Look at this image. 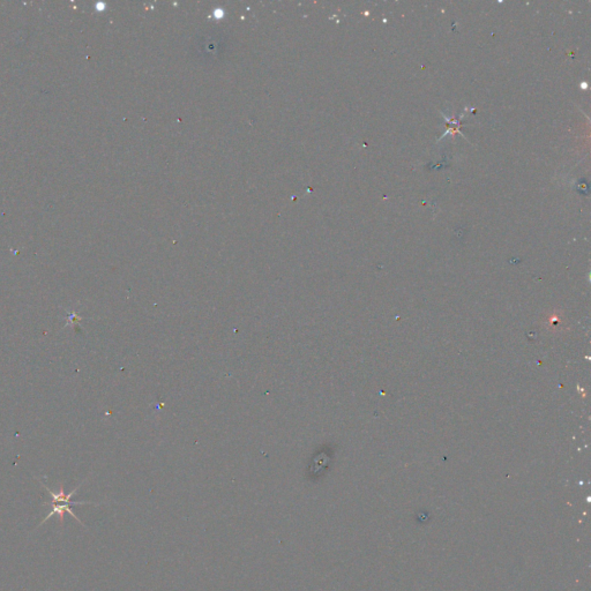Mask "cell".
I'll return each mask as SVG.
<instances>
[{
  "instance_id": "1",
  "label": "cell",
  "mask_w": 591,
  "mask_h": 591,
  "mask_svg": "<svg viewBox=\"0 0 591 591\" xmlns=\"http://www.w3.org/2000/svg\"><path fill=\"white\" fill-rule=\"evenodd\" d=\"M42 485H43V487L45 488L46 491L49 492V494L51 495V498H52V501H51V502H45L44 503V505H50L51 506V511L48 514V516H46V518L43 519V521L41 523H39L38 527H41L42 525H44V523L46 521H48V520H50L54 515H58L59 516V523H60V525H62V521H64L65 513H68L70 516H72V518L74 520H76V521H78L79 523H80L81 526L85 527L84 522L80 521V519H79L78 516L76 515V513H74V511L72 510V508H70V506H74V505H95V506H97V505H100V503L92 502V501H78L77 502V501H72V500H70V499H72V496L77 493L78 490H79V488H80L81 485H79L77 488H74V490L72 492H70V493H68V494L65 493L64 486H62L61 484H60V487H59V492L52 491V490H51V488H49L48 486H46L44 483H42Z\"/></svg>"
}]
</instances>
